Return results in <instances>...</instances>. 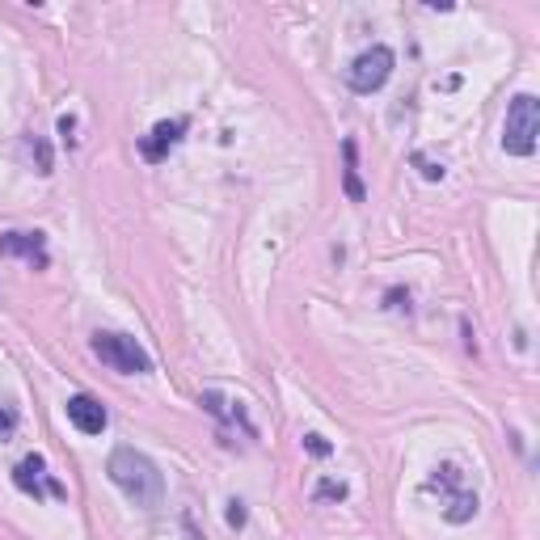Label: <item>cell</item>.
I'll return each mask as SVG.
<instances>
[{"label":"cell","instance_id":"8fae6325","mask_svg":"<svg viewBox=\"0 0 540 540\" xmlns=\"http://www.w3.org/2000/svg\"><path fill=\"white\" fill-rule=\"evenodd\" d=\"M30 157H34V169L43 177L55 174V157H51V143L43 140V135H30Z\"/></svg>","mask_w":540,"mask_h":540},{"label":"cell","instance_id":"5b68a950","mask_svg":"<svg viewBox=\"0 0 540 540\" xmlns=\"http://www.w3.org/2000/svg\"><path fill=\"white\" fill-rule=\"evenodd\" d=\"M68 422L80 430V435H102V430L110 427V413L97 397L89 393H77V397H68Z\"/></svg>","mask_w":540,"mask_h":540},{"label":"cell","instance_id":"3957f363","mask_svg":"<svg viewBox=\"0 0 540 540\" xmlns=\"http://www.w3.org/2000/svg\"><path fill=\"white\" fill-rule=\"evenodd\" d=\"M94 355L110 367V372H123V376H143V372H152L148 350L127 334H97L94 338Z\"/></svg>","mask_w":540,"mask_h":540},{"label":"cell","instance_id":"e0dca14e","mask_svg":"<svg viewBox=\"0 0 540 540\" xmlns=\"http://www.w3.org/2000/svg\"><path fill=\"white\" fill-rule=\"evenodd\" d=\"M13 422H17L13 413H9V410H0V444L9 439V430H13Z\"/></svg>","mask_w":540,"mask_h":540},{"label":"cell","instance_id":"7c38bea8","mask_svg":"<svg viewBox=\"0 0 540 540\" xmlns=\"http://www.w3.org/2000/svg\"><path fill=\"white\" fill-rule=\"evenodd\" d=\"M203 405L216 413V418H241V410H228V401H224L220 393H211V389L203 393ZM241 422H245V418H241Z\"/></svg>","mask_w":540,"mask_h":540},{"label":"cell","instance_id":"277c9868","mask_svg":"<svg viewBox=\"0 0 540 540\" xmlns=\"http://www.w3.org/2000/svg\"><path fill=\"white\" fill-rule=\"evenodd\" d=\"M393 68H397V55L376 43V47H367L364 55H355V64L347 68V85L355 89V94H376V89L389 85Z\"/></svg>","mask_w":540,"mask_h":540},{"label":"cell","instance_id":"5bb4252c","mask_svg":"<svg viewBox=\"0 0 540 540\" xmlns=\"http://www.w3.org/2000/svg\"><path fill=\"white\" fill-rule=\"evenodd\" d=\"M317 498H338V503H342V498H347V486H342V481H321Z\"/></svg>","mask_w":540,"mask_h":540},{"label":"cell","instance_id":"9a60e30c","mask_svg":"<svg viewBox=\"0 0 540 540\" xmlns=\"http://www.w3.org/2000/svg\"><path fill=\"white\" fill-rule=\"evenodd\" d=\"M304 447H308V452H313V456H330V452H334V447L325 444V439H321V435H304Z\"/></svg>","mask_w":540,"mask_h":540},{"label":"cell","instance_id":"52a82bcc","mask_svg":"<svg viewBox=\"0 0 540 540\" xmlns=\"http://www.w3.org/2000/svg\"><path fill=\"white\" fill-rule=\"evenodd\" d=\"M186 127H191L186 119H169V123H157V127L143 135L140 152H143L148 160H165V152H169V148L182 140V131H186Z\"/></svg>","mask_w":540,"mask_h":540},{"label":"cell","instance_id":"4fadbf2b","mask_svg":"<svg viewBox=\"0 0 540 540\" xmlns=\"http://www.w3.org/2000/svg\"><path fill=\"white\" fill-rule=\"evenodd\" d=\"M413 165L422 169V177H427V182H439V177H444V165H435V160H427V157H413Z\"/></svg>","mask_w":540,"mask_h":540},{"label":"cell","instance_id":"7a4b0ae2","mask_svg":"<svg viewBox=\"0 0 540 540\" xmlns=\"http://www.w3.org/2000/svg\"><path fill=\"white\" fill-rule=\"evenodd\" d=\"M540 140V102L532 94L511 97L507 123H503V148L511 157H532Z\"/></svg>","mask_w":540,"mask_h":540},{"label":"cell","instance_id":"6da1fadb","mask_svg":"<svg viewBox=\"0 0 540 540\" xmlns=\"http://www.w3.org/2000/svg\"><path fill=\"white\" fill-rule=\"evenodd\" d=\"M106 473H110V481L127 494L135 507L157 511L160 503H165V477H160L157 464L148 461L143 452H135V447H114Z\"/></svg>","mask_w":540,"mask_h":540},{"label":"cell","instance_id":"9c48e42d","mask_svg":"<svg viewBox=\"0 0 540 540\" xmlns=\"http://www.w3.org/2000/svg\"><path fill=\"white\" fill-rule=\"evenodd\" d=\"M473 515H477V494L461 490V494H452V498H447V507H444L447 524H469Z\"/></svg>","mask_w":540,"mask_h":540},{"label":"cell","instance_id":"2e32d148","mask_svg":"<svg viewBox=\"0 0 540 540\" xmlns=\"http://www.w3.org/2000/svg\"><path fill=\"white\" fill-rule=\"evenodd\" d=\"M228 528H245V503H228Z\"/></svg>","mask_w":540,"mask_h":540},{"label":"cell","instance_id":"8992f818","mask_svg":"<svg viewBox=\"0 0 540 540\" xmlns=\"http://www.w3.org/2000/svg\"><path fill=\"white\" fill-rule=\"evenodd\" d=\"M0 254L4 258H26L30 266H47L51 258H47V237L43 233H4L0 237Z\"/></svg>","mask_w":540,"mask_h":540},{"label":"cell","instance_id":"30bf717a","mask_svg":"<svg viewBox=\"0 0 540 540\" xmlns=\"http://www.w3.org/2000/svg\"><path fill=\"white\" fill-rule=\"evenodd\" d=\"M342 157H347V194L355 199V203H364V182H359V165H355V140L342 143Z\"/></svg>","mask_w":540,"mask_h":540},{"label":"cell","instance_id":"ba28073f","mask_svg":"<svg viewBox=\"0 0 540 540\" xmlns=\"http://www.w3.org/2000/svg\"><path fill=\"white\" fill-rule=\"evenodd\" d=\"M43 473H47V461H43V456H26V461L17 464L13 469V486L21 494H34V498H43Z\"/></svg>","mask_w":540,"mask_h":540}]
</instances>
